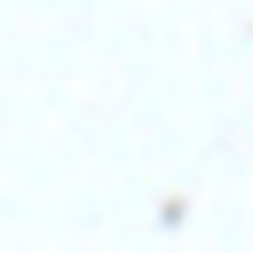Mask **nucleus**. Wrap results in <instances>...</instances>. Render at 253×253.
Returning <instances> with one entry per match:
<instances>
[]
</instances>
